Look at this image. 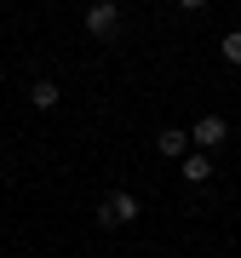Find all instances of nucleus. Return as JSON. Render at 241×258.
<instances>
[{
    "mask_svg": "<svg viewBox=\"0 0 241 258\" xmlns=\"http://www.w3.org/2000/svg\"><path fill=\"white\" fill-rule=\"evenodd\" d=\"M138 212H144V201L132 189H109L103 207H98V224H103V230H120V224H138Z\"/></svg>",
    "mask_w": 241,
    "mask_h": 258,
    "instance_id": "1",
    "label": "nucleus"
},
{
    "mask_svg": "<svg viewBox=\"0 0 241 258\" xmlns=\"http://www.w3.org/2000/svg\"><path fill=\"white\" fill-rule=\"evenodd\" d=\"M86 35H92V40H120V0L86 6Z\"/></svg>",
    "mask_w": 241,
    "mask_h": 258,
    "instance_id": "2",
    "label": "nucleus"
},
{
    "mask_svg": "<svg viewBox=\"0 0 241 258\" xmlns=\"http://www.w3.org/2000/svg\"><path fill=\"white\" fill-rule=\"evenodd\" d=\"M230 132H235V126H230V120H224V115H201V120H195V126H190V144L213 155V149H218L224 138H230Z\"/></svg>",
    "mask_w": 241,
    "mask_h": 258,
    "instance_id": "3",
    "label": "nucleus"
},
{
    "mask_svg": "<svg viewBox=\"0 0 241 258\" xmlns=\"http://www.w3.org/2000/svg\"><path fill=\"white\" fill-rule=\"evenodd\" d=\"M155 155H167V161H184V155H190V132H178V126L155 132Z\"/></svg>",
    "mask_w": 241,
    "mask_h": 258,
    "instance_id": "4",
    "label": "nucleus"
},
{
    "mask_svg": "<svg viewBox=\"0 0 241 258\" xmlns=\"http://www.w3.org/2000/svg\"><path fill=\"white\" fill-rule=\"evenodd\" d=\"M207 178H213V155L207 149H190L184 155V184H207Z\"/></svg>",
    "mask_w": 241,
    "mask_h": 258,
    "instance_id": "5",
    "label": "nucleus"
},
{
    "mask_svg": "<svg viewBox=\"0 0 241 258\" xmlns=\"http://www.w3.org/2000/svg\"><path fill=\"white\" fill-rule=\"evenodd\" d=\"M29 103L35 109H57V81H35L29 86Z\"/></svg>",
    "mask_w": 241,
    "mask_h": 258,
    "instance_id": "6",
    "label": "nucleus"
},
{
    "mask_svg": "<svg viewBox=\"0 0 241 258\" xmlns=\"http://www.w3.org/2000/svg\"><path fill=\"white\" fill-rule=\"evenodd\" d=\"M224 63H241V29H230V35H224Z\"/></svg>",
    "mask_w": 241,
    "mask_h": 258,
    "instance_id": "7",
    "label": "nucleus"
},
{
    "mask_svg": "<svg viewBox=\"0 0 241 258\" xmlns=\"http://www.w3.org/2000/svg\"><path fill=\"white\" fill-rule=\"evenodd\" d=\"M178 6H184V12H201V6H207V0H178Z\"/></svg>",
    "mask_w": 241,
    "mask_h": 258,
    "instance_id": "8",
    "label": "nucleus"
},
{
    "mask_svg": "<svg viewBox=\"0 0 241 258\" xmlns=\"http://www.w3.org/2000/svg\"><path fill=\"white\" fill-rule=\"evenodd\" d=\"M235 138H241V120H235Z\"/></svg>",
    "mask_w": 241,
    "mask_h": 258,
    "instance_id": "9",
    "label": "nucleus"
},
{
    "mask_svg": "<svg viewBox=\"0 0 241 258\" xmlns=\"http://www.w3.org/2000/svg\"><path fill=\"white\" fill-rule=\"evenodd\" d=\"M0 258H12V252H0Z\"/></svg>",
    "mask_w": 241,
    "mask_h": 258,
    "instance_id": "10",
    "label": "nucleus"
}]
</instances>
